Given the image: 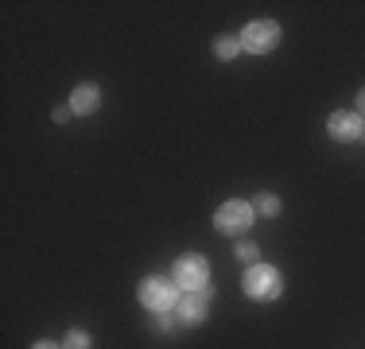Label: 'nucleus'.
<instances>
[{
  "label": "nucleus",
  "mask_w": 365,
  "mask_h": 349,
  "mask_svg": "<svg viewBox=\"0 0 365 349\" xmlns=\"http://www.w3.org/2000/svg\"><path fill=\"white\" fill-rule=\"evenodd\" d=\"M280 291H284V279L272 264H253L245 272V295L249 299L268 303V299H280Z\"/></svg>",
  "instance_id": "1"
},
{
  "label": "nucleus",
  "mask_w": 365,
  "mask_h": 349,
  "mask_svg": "<svg viewBox=\"0 0 365 349\" xmlns=\"http://www.w3.org/2000/svg\"><path fill=\"white\" fill-rule=\"evenodd\" d=\"M175 299H179V291H175V283H171V279L152 276V279H144V283H140V303H144L148 311L168 314L171 307H175Z\"/></svg>",
  "instance_id": "2"
},
{
  "label": "nucleus",
  "mask_w": 365,
  "mask_h": 349,
  "mask_svg": "<svg viewBox=\"0 0 365 349\" xmlns=\"http://www.w3.org/2000/svg\"><path fill=\"white\" fill-rule=\"evenodd\" d=\"M253 214L257 209L249 202H225V206H218V214H214V225H218L225 237H237V233H245L249 225H253Z\"/></svg>",
  "instance_id": "3"
},
{
  "label": "nucleus",
  "mask_w": 365,
  "mask_h": 349,
  "mask_svg": "<svg viewBox=\"0 0 365 349\" xmlns=\"http://www.w3.org/2000/svg\"><path fill=\"white\" fill-rule=\"evenodd\" d=\"M276 43H280V24H272V20H253L241 31V47L253 51V55H268Z\"/></svg>",
  "instance_id": "4"
},
{
  "label": "nucleus",
  "mask_w": 365,
  "mask_h": 349,
  "mask_svg": "<svg viewBox=\"0 0 365 349\" xmlns=\"http://www.w3.org/2000/svg\"><path fill=\"white\" fill-rule=\"evenodd\" d=\"M175 283L187 287V291H206L210 283V264L202 256H182L175 264Z\"/></svg>",
  "instance_id": "5"
},
{
  "label": "nucleus",
  "mask_w": 365,
  "mask_h": 349,
  "mask_svg": "<svg viewBox=\"0 0 365 349\" xmlns=\"http://www.w3.org/2000/svg\"><path fill=\"white\" fill-rule=\"evenodd\" d=\"M206 314H210V291H187L179 299V318L187 322V326H198Z\"/></svg>",
  "instance_id": "6"
},
{
  "label": "nucleus",
  "mask_w": 365,
  "mask_h": 349,
  "mask_svg": "<svg viewBox=\"0 0 365 349\" xmlns=\"http://www.w3.org/2000/svg\"><path fill=\"white\" fill-rule=\"evenodd\" d=\"M327 132L334 136L338 144H346V140H358L365 128H361V117H358V113H330Z\"/></svg>",
  "instance_id": "7"
},
{
  "label": "nucleus",
  "mask_w": 365,
  "mask_h": 349,
  "mask_svg": "<svg viewBox=\"0 0 365 349\" xmlns=\"http://www.w3.org/2000/svg\"><path fill=\"white\" fill-rule=\"evenodd\" d=\"M98 105H101V90H98L93 82L78 85V90L71 93V109L78 113V117H90V113H98Z\"/></svg>",
  "instance_id": "8"
},
{
  "label": "nucleus",
  "mask_w": 365,
  "mask_h": 349,
  "mask_svg": "<svg viewBox=\"0 0 365 349\" xmlns=\"http://www.w3.org/2000/svg\"><path fill=\"white\" fill-rule=\"evenodd\" d=\"M241 51H245V47H241V39H233V35H222V39L214 43V55H218L222 63H230V58H237Z\"/></svg>",
  "instance_id": "9"
},
{
  "label": "nucleus",
  "mask_w": 365,
  "mask_h": 349,
  "mask_svg": "<svg viewBox=\"0 0 365 349\" xmlns=\"http://www.w3.org/2000/svg\"><path fill=\"white\" fill-rule=\"evenodd\" d=\"M253 209H257V214H264V217H276V214H280V198H276V194H260Z\"/></svg>",
  "instance_id": "10"
},
{
  "label": "nucleus",
  "mask_w": 365,
  "mask_h": 349,
  "mask_svg": "<svg viewBox=\"0 0 365 349\" xmlns=\"http://www.w3.org/2000/svg\"><path fill=\"white\" fill-rule=\"evenodd\" d=\"M63 349H90V334H86V330H71Z\"/></svg>",
  "instance_id": "11"
},
{
  "label": "nucleus",
  "mask_w": 365,
  "mask_h": 349,
  "mask_svg": "<svg viewBox=\"0 0 365 349\" xmlns=\"http://www.w3.org/2000/svg\"><path fill=\"white\" fill-rule=\"evenodd\" d=\"M233 256H237V260H245V264H253V260L260 256V252H257V244H253V241H245V244H237V252H233Z\"/></svg>",
  "instance_id": "12"
},
{
  "label": "nucleus",
  "mask_w": 365,
  "mask_h": 349,
  "mask_svg": "<svg viewBox=\"0 0 365 349\" xmlns=\"http://www.w3.org/2000/svg\"><path fill=\"white\" fill-rule=\"evenodd\" d=\"M160 326H163V330H175V314L168 311V314H163V318H160Z\"/></svg>",
  "instance_id": "13"
},
{
  "label": "nucleus",
  "mask_w": 365,
  "mask_h": 349,
  "mask_svg": "<svg viewBox=\"0 0 365 349\" xmlns=\"http://www.w3.org/2000/svg\"><path fill=\"white\" fill-rule=\"evenodd\" d=\"M74 117V109H55V120H58V125H63V120H71Z\"/></svg>",
  "instance_id": "14"
},
{
  "label": "nucleus",
  "mask_w": 365,
  "mask_h": 349,
  "mask_svg": "<svg viewBox=\"0 0 365 349\" xmlns=\"http://www.w3.org/2000/svg\"><path fill=\"white\" fill-rule=\"evenodd\" d=\"M358 117H365V90H358Z\"/></svg>",
  "instance_id": "15"
},
{
  "label": "nucleus",
  "mask_w": 365,
  "mask_h": 349,
  "mask_svg": "<svg viewBox=\"0 0 365 349\" xmlns=\"http://www.w3.org/2000/svg\"><path fill=\"white\" fill-rule=\"evenodd\" d=\"M31 349H63V345H55V342H36Z\"/></svg>",
  "instance_id": "16"
},
{
  "label": "nucleus",
  "mask_w": 365,
  "mask_h": 349,
  "mask_svg": "<svg viewBox=\"0 0 365 349\" xmlns=\"http://www.w3.org/2000/svg\"><path fill=\"white\" fill-rule=\"evenodd\" d=\"M361 140H365V132H361Z\"/></svg>",
  "instance_id": "17"
}]
</instances>
